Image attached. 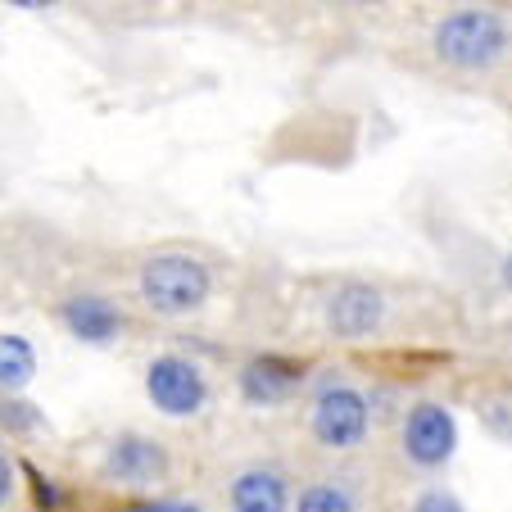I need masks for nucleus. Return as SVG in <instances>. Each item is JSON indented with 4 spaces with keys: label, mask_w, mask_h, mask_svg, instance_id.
<instances>
[{
    "label": "nucleus",
    "mask_w": 512,
    "mask_h": 512,
    "mask_svg": "<svg viewBox=\"0 0 512 512\" xmlns=\"http://www.w3.org/2000/svg\"><path fill=\"white\" fill-rule=\"evenodd\" d=\"M431 46H435V55H440V64L463 68V73H481V68H494L508 55L512 37H508V23L494 10L467 5V10H454L435 23Z\"/></svg>",
    "instance_id": "1"
},
{
    "label": "nucleus",
    "mask_w": 512,
    "mask_h": 512,
    "mask_svg": "<svg viewBox=\"0 0 512 512\" xmlns=\"http://www.w3.org/2000/svg\"><path fill=\"white\" fill-rule=\"evenodd\" d=\"M136 290H141L145 309L164 313V318H182V313H195L209 300L213 277L191 254H155V259H145Z\"/></svg>",
    "instance_id": "2"
},
{
    "label": "nucleus",
    "mask_w": 512,
    "mask_h": 512,
    "mask_svg": "<svg viewBox=\"0 0 512 512\" xmlns=\"http://www.w3.org/2000/svg\"><path fill=\"white\" fill-rule=\"evenodd\" d=\"M368 426H372V408L368 395L354 386H322L318 399L309 408V431L322 449H358L368 440Z\"/></svg>",
    "instance_id": "3"
},
{
    "label": "nucleus",
    "mask_w": 512,
    "mask_h": 512,
    "mask_svg": "<svg viewBox=\"0 0 512 512\" xmlns=\"http://www.w3.org/2000/svg\"><path fill=\"white\" fill-rule=\"evenodd\" d=\"M145 395L168 417H195L209 404V381H204V372L195 368L191 358L159 354L155 363L145 368Z\"/></svg>",
    "instance_id": "4"
},
{
    "label": "nucleus",
    "mask_w": 512,
    "mask_h": 512,
    "mask_svg": "<svg viewBox=\"0 0 512 512\" xmlns=\"http://www.w3.org/2000/svg\"><path fill=\"white\" fill-rule=\"evenodd\" d=\"M399 445H404V458L417 467H445L458 449V422L445 404L435 399H422V404L408 408L404 431H399Z\"/></svg>",
    "instance_id": "5"
},
{
    "label": "nucleus",
    "mask_w": 512,
    "mask_h": 512,
    "mask_svg": "<svg viewBox=\"0 0 512 512\" xmlns=\"http://www.w3.org/2000/svg\"><path fill=\"white\" fill-rule=\"evenodd\" d=\"M386 322V295L368 281H345L327 300V331L340 340H363Z\"/></svg>",
    "instance_id": "6"
},
{
    "label": "nucleus",
    "mask_w": 512,
    "mask_h": 512,
    "mask_svg": "<svg viewBox=\"0 0 512 512\" xmlns=\"http://www.w3.org/2000/svg\"><path fill=\"white\" fill-rule=\"evenodd\" d=\"M227 508L232 512H290L295 499H290L286 472L272 463L245 467V472L232 481V490H227Z\"/></svg>",
    "instance_id": "7"
},
{
    "label": "nucleus",
    "mask_w": 512,
    "mask_h": 512,
    "mask_svg": "<svg viewBox=\"0 0 512 512\" xmlns=\"http://www.w3.org/2000/svg\"><path fill=\"white\" fill-rule=\"evenodd\" d=\"M168 472L164 445L145 440V435H118L105 454V476L118 485H150Z\"/></svg>",
    "instance_id": "8"
},
{
    "label": "nucleus",
    "mask_w": 512,
    "mask_h": 512,
    "mask_svg": "<svg viewBox=\"0 0 512 512\" xmlns=\"http://www.w3.org/2000/svg\"><path fill=\"white\" fill-rule=\"evenodd\" d=\"M300 381H304L300 363H290V358H281V354H259L241 368V395L250 399V404H263V408L286 404Z\"/></svg>",
    "instance_id": "9"
},
{
    "label": "nucleus",
    "mask_w": 512,
    "mask_h": 512,
    "mask_svg": "<svg viewBox=\"0 0 512 512\" xmlns=\"http://www.w3.org/2000/svg\"><path fill=\"white\" fill-rule=\"evenodd\" d=\"M59 322L78 340H87V345H109V340L123 331L127 318L105 295H73V300H64V309H59Z\"/></svg>",
    "instance_id": "10"
},
{
    "label": "nucleus",
    "mask_w": 512,
    "mask_h": 512,
    "mask_svg": "<svg viewBox=\"0 0 512 512\" xmlns=\"http://www.w3.org/2000/svg\"><path fill=\"white\" fill-rule=\"evenodd\" d=\"M37 377V349L23 336L0 331V395H19Z\"/></svg>",
    "instance_id": "11"
},
{
    "label": "nucleus",
    "mask_w": 512,
    "mask_h": 512,
    "mask_svg": "<svg viewBox=\"0 0 512 512\" xmlns=\"http://www.w3.org/2000/svg\"><path fill=\"white\" fill-rule=\"evenodd\" d=\"M295 512H358V499L340 481H309L295 499Z\"/></svg>",
    "instance_id": "12"
},
{
    "label": "nucleus",
    "mask_w": 512,
    "mask_h": 512,
    "mask_svg": "<svg viewBox=\"0 0 512 512\" xmlns=\"http://www.w3.org/2000/svg\"><path fill=\"white\" fill-rule=\"evenodd\" d=\"M0 422H5V426H14V431H19V435H32V431H37V426H41V417L32 413V408L23 404L19 395H0Z\"/></svg>",
    "instance_id": "13"
},
{
    "label": "nucleus",
    "mask_w": 512,
    "mask_h": 512,
    "mask_svg": "<svg viewBox=\"0 0 512 512\" xmlns=\"http://www.w3.org/2000/svg\"><path fill=\"white\" fill-rule=\"evenodd\" d=\"M413 512H463V503H458L449 490H426L422 499L413 503Z\"/></svg>",
    "instance_id": "14"
},
{
    "label": "nucleus",
    "mask_w": 512,
    "mask_h": 512,
    "mask_svg": "<svg viewBox=\"0 0 512 512\" xmlns=\"http://www.w3.org/2000/svg\"><path fill=\"white\" fill-rule=\"evenodd\" d=\"M28 476H32V490H37V508H59V490H55V485H50L37 467H28Z\"/></svg>",
    "instance_id": "15"
},
{
    "label": "nucleus",
    "mask_w": 512,
    "mask_h": 512,
    "mask_svg": "<svg viewBox=\"0 0 512 512\" xmlns=\"http://www.w3.org/2000/svg\"><path fill=\"white\" fill-rule=\"evenodd\" d=\"M127 512H200L195 503H177V499H159V503H136Z\"/></svg>",
    "instance_id": "16"
},
{
    "label": "nucleus",
    "mask_w": 512,
    "mask_h": 512,
    "mask_svg": "<svg viewBox=\"0 0 512 512\" xmlns=\"http://www.w3.org/2000/svg\"><path fill=\"white\" fill-rule=\"evenodd\" d=\"M10 494H14V463L0 449V503H10Z\"/></svg>",
    "instance_id": "17"
},
{
    "label": "nucleus",
    "mask_w": 512,
    "mask_h": 512,
    "mask_svg": "<svg viewBox=\"0 0 512 512\" xmlns=\"http://www.w3.org/2000/svg\"><path fill=\"white\" fill-rule=\"evenodd\" d=\"M14 10H55L59 0H10Z\"/></svg>",
    "instance_id": "18"
},
{
    "label": "nucleus",
    "mask_w": 512,
    "mask_h": 512,
    "mask_svg": "<svg viewBox=\"0 0 512 512\" xmlns=\"http://www.w3.org/2000/svg\"><path fill=\"white\" fill-rule=\"evenodd\" d=\"M503 286L512 290V250H508V259H503Z\"/></svg>",
    "instance_id": "19"
}]
</instances>
